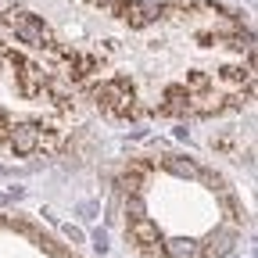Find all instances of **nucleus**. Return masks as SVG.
I'll use <instances>...</instances> for the list:
<instances>
[{
	"instance_id": "obj_1",
	"label": "nucleus",
	"mask_w": 258,
	"mask_h": 258,
	"mask_svg": "<svg viewBox=\"0 0 258 258\" xmlns=\"http://www.w3.org/2000/svg\"><path fill=\"white\" fill-rule=\"evenodd\" d=\"M90 93H93L97 108H104L108 115L137 118V93H133V83H129L125 76H115V79H108V83H97Z\"/></svg>"
},
{
	"instance_id": "obj_2",
	"label": "nucleus",
	"mask_w": 258,
	"mask_h": 258,
	"mask_svg": "<svg viewBox=\"0 0 258 258\" xmlns=\"http://www.w3.org/2000/svg\"><path fill=\"white\" fill-rule=\"evenodd\" d=\"M0 22L11 25V29H15V36H18L22 43H29V47H36V50L54 47V36H50L47 22L36 18V15H29L25 8H8L4 15H0Z\"/></svg>"
},
{
	"instance_id": "obj_3",
	"label": "nucleus",
	"mask_w": 258,
	"mask_h": 258,
	"mask_svg": "<svg viewBox=\"0 0 258 258\" xmlns=\"http://www.w3.org/2000/svg\"><path fill=\"white\" fill-rule=\"evenodd\" d=\"M115 11L133 29H144V25H151V22L161 18V4H158V0H122Z\"/></svg>"
},
{
	"instance_id": "obj_4",
	"label": "nucleus",
	"mask_w": 258,
	"mask_h": 258,
	"mask_svg": "<svg viewBox=\"0 0 258 258\" xmlns=\"http://www.w3.org/2000/svg\"><path fill=\"white\" fill-rule=\"evenodd\" d=\"M125 233H129V240L137 244V251H144V254H161V230H158V222H151V219H133Z\"/></svg>"
},
{
	"instance_id": "obj_5",
	"label": "nucleus",
	"mask_w": 258,
	"mask_h": 258,
	"mask_svg": "<svg viewBox=\"0 0 258 258\" xmlns=\"http://www.w3.org/2000/svg\"><path fill=\"white\" fill-rule=\"evenodd\" d=\"M8 144L18 158H29L32 151H40V125L36 122H15L11 133H8Z\"/></svg>"
},
{
	"instance_id": "obj_6",
	"label": "nucleus",
	"mask_w": 258,
	"mask_h": 258,
	"mask_svg": "<svg viewBox=\"0 0 258 258\" xmlns=\"http://www.w3.org/2000/svg\"><path fill=\"white\" fill-rule=\"evenodd\" d=\"M161 169L172 172V176H179V179H198L201 176L198 161H190L186 154H165V158H161Z\"/></svg>"
},
{
	"instance_id": "obj_7",
	"label": "nucleus",
	"mask_w": 258,
	"mask_h": 258,
	"mask_svg": "<svg viewBox=\"0 0 258 258\" xmlns=\"http://www.w3.org/2000/svg\"><path fill=\"white\" fill-rule=\"evenodd\" d=\"M233 240H237L233 230H215V233L208 237V244L201 247V254H208V258H222V254H230V251H233Z\"/></svg>"
},
{
	"instance_id": "obj_8",
	"label": "nucleus",
	"mask_w": 258,
	"mask_h": 258,
	"mask_svg": "<svg viewBox=\"0 0 258 258\" xmlns=\"http://www.w3.org/2000/svg\"><path fill=\"white\" fill-rule=\"evenodd\" d=\"M161 254H165V258H198L201 247H198V240H190V237H172V240L161 244Z\"/></svg>"
},
{
	"instance_id": "obj_9",
	"label": "nucleus",
	"mask_w": 258,
	"mask_h": 258,
	"mask_svg": "<svg viewBox=\"0 0 258 258\" xmlns=\"http://www.w3.org/2000/svg\"><path fill=\"white\" fill-rule=\"evenodd\" d=\"M125 215L129 219H147V205H144V198H140V194H125Z\"/></svg>"
},
{
	"instance_id": "obj_10",
	"label": "nucleus",
	"mask_w": 258,
	"mask_h": 258,
	"mask_svg": "<svg viewBox=\"0 0 258 258\" xmlns=\"http://www.w3.org/2000/svg\"><path fill=\"white\" fill-rule=\"evenodd\" d=\"M244 69H240V64H226V69H219V79L222 83H230V86H237V83H244Z\"/></svg>"
},
{
	"instance_id": "obj_11",
	"label": "nucleus",
	"mask_w": 258,
	"mask_h": 258,
	"mask_svg": "<svg viewBox=\"0 0 258 258\" xmlns=\"http://www.w3.org/2000/svg\"><path fill=\"white\" fill-rule=\"evenodd\" d=\"M208 76L205 72H190V79H186V93H201V90H208Z\"/></svg>"
},
{
	"instance_id": "obj_12",
	"label": "nucleus",
	"mask_w": 258,
	"mask_h": 258,
	"mask_svg": "<svg viewBox=\"0 0 258 258\" xmlns=\"http://www.w3.org/2000/svg\"><path fill=\"white\" fill-rule=\"evenodd\" d=\"M8 133H11V118H8V111L0 108V144L8 140Z\"/></svg>"
},
{
	"instance_id": "obj_13",
	"label": "nucleus",
	"mask_w": 258,
	"mask_h": 258,
	"mask_svg": "<svg viewBox=\"0 0 258 258\" xmlns=\"http://www.w3.org/2000/svg\"><path fill=\"white\" fill-rule=\"evenodd\" d=\"M93 247L101 251V254L108 251V233H104V230H97V233H93Z\"/></svg>"
},
{
	"instance_id": "obj_14",
	"label": "nucleus",
	"mask_w": 258,
	"mask_h": 258,
	"mask_svg": "<svg viewBox=\"0 0 258 258\" xmlns=\"http://www.w3.org/2000/svg\"><path fill=\"white\" fill-rule=\"evenodd\" d=\"M64 237H69V240H72V244H79V240H83V233H79V230H76V226H64Z\"/></svg>"
},
{
	"instance_id": "obj_15",
	"label": "nucleus",
	"mask_w": 258,
	"mask_h": 258,
	"mask_svg": "<svg viewBox=\"0 0 258 258\" xmlns=\"http://www.w3.org/2000/svg\"><path fill=\"white\" fill-rule=\"evenodd\" d=\"M0 172H4V165H0Z\"/></svg>"
}]
</instances>
